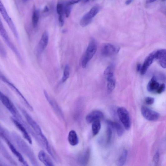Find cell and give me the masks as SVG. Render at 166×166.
<instances>
[{
  "instance_id": "obj_1",
  "label": "cell",
  "mask_w": 166,
  "mask_h": 166,
  "mask_svg": "<svg viewBox=\"0 0 166 166\" xmlns=\"http://www.w3.org/2000/svg\"><path fill=\"white\" fill-rule=\"evenodd\" d=\"M13 135L20 150L28 157L32 164L34 166L39 165L36 156L29 146L18 135Z\"/></svg>"
},
{
  "instance_id": "obj_2",
  "label": "cell",
  "mask_w": 166,
  "mask_h": 166,
  "mask_svg": "<svg viewBox=\"0 0 166 166\" xmlns=\"http://www.w3.org/2000/svg\"><path fill=\"white\" fill-rule=\"evenodd\" d=\"M0 36L2 38L7 46L16 56L20 61L22 62V58L21 55L8 35L1 19H0Z\"/></svg>"
},
{
  "instance_id": "obj_3",
  "label": "cell",
  "mask_w": 166,
  "mask_h": 166,
  "mask_svg": "<svg viewBox=\"0 0 166 166\" xmlns=\"http://www.w3.org/2000/svg\"><path fill=\"white\" fill-rule=\"evenodd\" d=\"M97 49L96 42L94 39L92 38L90 40L86 52L82 59L81 66L83 68H86L88 62L95 54Z\"/></svg>"
},
{
  "instance_id": "obj_4",
  "label": "cell",
  "mask_w": 166,
  "mask_h": 166,
  "mask_svg": "<svg viewBox=\"0 0 166 166\" xmlns=\"http://www.w3.org/2000/svg\"><path fill=\"white\" fill-rule=\"evenodd\" d=\"M0 12L4 19L9 26L14 37L18 42H20V38L18 31L12 20L8 14L5 8L1 1H0Z\"/></svg>"
},
{
  "instance_id": "obj_5",
  "label": "cell",
  "mask_w": 166,
  "mask_h": 166,
  "mask_svg": "<svg viewBox=\"0 0 166 166\" xmlns=\"http://www.w3.org/2000/svg\"><path fill=\"white\" fill-rule=\"evenodd\" d=\"M104 76L107 81V88L109 93H111L115 86L114 67L113 65L108 66L104 72Z\"/></svg>"
},
{
  "instance_id": "obj_6",
  "label": "cell",
  "mask_w": 166,
  "mask_h": 166,
  "mask_svg": "<svg viewBox=\"0 0 166 166\" xmlns=\"http://www.w3.org/2000/svg\"><path fill=\"white\" fill-rule=\"evenodd\" d=\"M0 80L3 81L5 84L11 88L14 92L16 93L22 99L26 106L31 111L33 110L32 107L30 105L27 100L22 94L20 92L19 89L11 82L0 71Z\"/></svg>"
},
{
  "instance_id": "obj_7",
  "label": "cell",
  "mask_w": 166,
  "mask_h": 166,
  "mask_svg": "<svg viewBox=\"0 0 166 166\" xmlns=\"http://www.w3.org/2000/svg\"><path fill=\"white\" fill-rule=\"evenodd\" d=\"M7 135L5 132L0 133V136L5 141L11 152L17 158L19 162L24 165H28L27 162L24 160L21 154L16 149L11 142Z\"/></svg>"
},
{
  "instance_id": "obj_8",
  "label": "cell",
  "mask_w": 166,
  "mask_h": 166,
  "mask_svg": "<svg viewBox=\"0 0 166 166\" xmlns=\"http://www.w3.org/2000/svg\"><path fill=\"white\" fill-rule=\"evenodd\" d=\"M117 113L124 127L126 130H129L130 127L131 123L128 111L125 108L120 107L118 109Z\"/></svg>"
},
{
  "instance_id": "obj_9",
  "label": "cell",
  "mask_w": 166,
  "mask_h": 166,
  "mask_svg": "<svg viewBox=\"0 0 166 166\" xmlns=\"http://www.w3.org/2000/svg\"><path fill=\"white\" fill-rule=\"evenodd\" d=\"M21 110L26 118L27 122L34 130L35 133L39 137L43 135L42 131L38 124L31 117V116L24 110L21 108Z\"/></svg>"
},
{
  "instance_id": "obj_10",
  "label": "cell",
  "mask_w": 166,
  "mask_h": 166,
  "mask_svg": "<svg viewBox=\"0 0 166 166\" xmlns=\"http://www.w3.org/2000/svg\"><path fill=\"white\" fill-rule=\"evenodd\" d=\"M120 50V48L110 43H105L102 46L101 53L104 56H111L117 54Z\"/></svg>"
},
{
  "instance_id": "obj_11",
  "label": "cell",
  "mask_w": 166,
  "mask_h": 166,
  "mask_svg": "<svg viewBox=\"0 0 166 166\" xmlns=\"http://www.w3.org/2000/svg\"><path fill=\"white\" fill-rule=\"evenodd\" d=\"M44 93L47 100L52 108L56 115L62 120H64V114L59 105L54 99L50 96L46 90H44Z\"/></svg>"
},
{
  "instance_id": "obj_12",
  "label": "cell",
  "mask_w": 166,
  "mask_h": 166,
  "mask_svg": "<svg viewBox=\"0 0 166 166\" xmlns=\"http://www.w3.org/2000/svg\"><path fill=\"white\" fill-rule=\"evenodd\" d=\"M0 100L14 117L18 113L14 105L10 99L0 91Z\"/></svg>"
},
{
  "instance_id": "obj_13",
  "label": "cell",
  "mask_w": 166,
  "mask_h": 166,
  "mask_svg": "<svg viewBox=\"0 0 166 166\" xmlns=\"http://www.w3.org/2000/svg\"><path fill=\"white\" fill-rule=\"evenodd\" d=\"M141 110L143 117L148 120L155 121L158 119L160 117V115L159 113L147 107H142Z\"/></svg>"
},
{
  "instance_id": "obj_14",
  "label": "cell",
  "mask_w": 166,
  "mask_h": 166,
  "mask_svg": "<svg viewBox=\"0 0 166 166\" xmlns=\"http://www.w3.org/2000/svg\"><path fill=\"white\" fill-rule=\"evenodd\" d=\"M48 40V33L46 31H45L43 33L38 45L37 50V54H40L44 51L47 46Z\"/></svg>"
},
{
  "instance_id": "obj_15",
  "label": "cell",
  "mask_w": 166,
  "mask_h": 166,
  "mask_svg": "<svg viewBox=\"0 0 166 166\" xmlns=\"http://www.w3.org/2000/svg\"><path fill=\"white\" fill-rule=\"evenodd\" d=\"M12 120L15 126L22 133L24 138L27 139L30 144H32V139L29 134L26 127H25L24 125L18 120L13 118Z\"/></svg>"
},
{
  "instance_id": "obj_16",
  "label": "cell",
  "mask_w": 166,
  "mask_h": 166,
  "mask_svg": "<svg viewBox=\"0 0 166 166\" xmlns=\"http://www.w3.org/2000/svg\"><path fill=\"white\" fill-rule=\"evenodd\" d=\"M155 60V52H154L148 55L146 58L143 65L142 66V68L140 72L141 74L143 75L146 73Z\"/></svg>"
},
{
  "instance_id": "obj_17",
  "label": "cell",
  "mask_w": 166,
  "mask_h": 166,
  "mask_svg": "<svg viewBox=\"0 0 166 166\" xmlns=\"http://www.w3.org/2000/svg\"><path fill=\"white\" fill-rule=\"evenodd\" d=\"M90 155V150L87 148L79 156L78 161L80 164L82 166H86L88 163Z\"/></svg>"
},
{
  "instance_id": "obj_18",
  "label": "cell",
  "mask_w": 166,
  "mask_h": 166,
  "mask_svg": "<svg viewBox=\"0 0 166 166\" xmlns=\"http://www.w3.org/2000/svg\"><path fill=\"white\" fill-rule=\"evenodd\" d=\"M104 116V114L101 111L95 110L86 116V120L87 123H91L95 120L102 119Z\"/></svg>"
},
{
  "instance_id": "obj_19",
  "label": "cell",
  "mask_w": 166,
  "mask_h": 166,
  "mask_svg": "<svg viewBox=\"0 0 166 166\" xmlns=\"http://www.w3.org/2000/svg\"><path fill=\"white\" fill-rule=\"evenodd\" d=\"M155 52V60H158L161 67L166 68V50L161 49Z\"/></svg>"
},
{
  "instance_id": "obj_20",
  "label": "cell",
  "mask_w": 166,
  "mask_h": 166,
  "mask_svg": "<svg viewBox=\"0 0 166 166\" xmlns=\"http://www.w3.org/2000/svg\"><path fill=\"white\" fill-rule=\"evenodd\" d=\"M39 160L46 166H53L54 165L51 159L44 151H41L38 154Z\"/></svg>"
},
{
  "instance_id": "obj_21",
  "label": "cell",
  "mask_w": 166,
  "mask_h": 166,
  "mask_svg": "<svg viewBox=\"0 0 166 166\" xmlns=\"http://www.w3.org/2000/svg\"><path fill=\"white\" fill-rule=\"evenodd\" d=\"M160 85L156 78L154 77L148 83L147 89L149 92L157 94Z\"/></svg>"
},
{
  "instance_id": "obj_22",
  "label": "cell",
  "mask_w": 166,
  "mask_h": 166,
  "mask_svg": "<svg viewBox=\"0 0 166 166\" xmlns=\"http://www.w3.org/2000/svg\"><path fill=\"white\" fill-rule=\"evenodd\" d=\"M107 123L110 127L115 129L119 136L121 137L123 135L124 130L122 126L119 123L114 122L111 120H107Z\"/></svg>"
},
{
  "instance_id": "obj_23",
  "label": "cell",
  "mask_w": 166,
  "mask_h": 166,
  "mask_svg": "<svg viewBox=\"0 0 166 166\" xmlns=\"http://www.w3.org/2000/svg\"><path fill=\"white\" fill-rule=\"evenodd\" d=\"M68 140L70 144L72 146H75L78 144L79 138L75 131L71 130L70 131L68 136Z\"/></svg>"
},
{
  "instance_id": "obj_24",
  "label": "cell",
  "mask_w": 166,
  "mask_h": 166,
  "mask_svg": "<svg viewBox=\"0 0 166 166\" xmlns=\"http://www.w3.org/2000/svg\"><path fill=\"white\" fill-rule=\"evenodd\" d=\"M92 131L94 136H96L99 133L101 128V124L100 120H97L92 123Z\"/></svg>"
},
{
  "instance_id": "obj_25",
  "label": "cell",
  "mask_w": 166,
  "mask_h": 166,
  "mask_svg": "<svg viewBox=\"0 0 166 166\" xmlns=\"http://www.w3.org/2000/svg\"><path fill=\"white\" fill-rule=\"evenodd\" d=\"M39 17V12L35 9L33 11L32 16V23L33 27L36 28L38 22Z\"/></svg>"
},
{
  "instance_id": "obj_26",
  "label": "cell",
  "mask_w": 166,
  "mask_h": 166,
  "mask_svg": "<svg viewBox=\"0 0 166 166\" xmlns=\"http://www.w3.org/2000/svg\"><path fill=\"white\" fill-rule=\"evenodd\" d=\"M92 20L93 19L90 17L86 13L81 18L80 22V25L83 27H86L92 22Z\"/></svg>"
},
{
  "instance_id": "obj_27",
  "label": "cell",
  "mask_w": 166,
  "mask_h": 166,
  "mask_svg": "<svg viewBox=\"0 0 166 166\" xmlns=\"http://www.w3.org/2000/svg\"><path fill=\"white\" fill-rule=\"evenodd\" d=\"M0 151L3 154L4 156L8 160H9L10 162L13 164H15V162L12 159V158L7 152L4 146L2 143L0 141Z\"/></svg>"
},
{
  "instance_id": "obj_28",
  "label": "cell",
  "mask_w": 166,
  "mask_h": 166,
  "mask_svg": "<svg viewBox=\"0 0 166 166\" xmlns=\"http://www.w3.org/2000/svg\"><path fill=\"white\" fill-rule=\"evenodd\" d=\"M128 152L126 150H124L118 160L119 166H122L125 164L128 156Z\"/></svg>"
},
{
  "instance_id": "obj_29",
  "label": "cell",
  "mask_w": 166,
  "mask_h": 166,
  "mask_svg": "<svg viewBox=\"0 0 166 166\" xmlns=\"http://www.w3.org/2000/svg\"><path fill=\"white\" fill-rule=\"evenodd\" d=\"M99 10V7L98 6H95L93 7L87 14L90 17L93 19L98 14Z\"/></svg>"
},
{
  "instance_id": "obj_30",
  "label": "cell",
  "mask_w": 166,
  "mask_h": 166,
  "mask_svg": "<svg viewBox=\"0 0 166 166\" xmlns=\"http://www.w3.org/2000/svg\"><path fill=\"white\" fill-rule=\"evenodd\" d=\"M70 75V68L68 65H66L63 71V76L62 79V82H64L69 77Z\"/></svg>"
},
{
  "instance_id": "obj_31",
  "label": "cell",
  "mask_w": 166,
  "mask_h": 166,
  "mask_svg": "<svg viewBox=\"0 0 166 166\" xmlns=\"http://www.w3.org/2000/svg\"><path fill=\"white\" fill-rule=\"evenodd\" d=\"M112 130L110 127H108L107 130V144H109L111 142L112 137Z\"/></svg>"
},
{
  "instance_id": "obj_32",
  "label": "cell",
  "mask_w": 166,
  "mask_h": 166,
  "mask_svg": "<svg viewBox=\"0 0 166 166\" xmlns=\"http://www.w3.org/2000/svg\"><path fill=\"white\" fill-rule=\"evenodd\" d=\"M64 12L66 15V17L68 18L69 16L71 11V5L66 4L65 7Z\"/></svg>"
},
{
  "instance_id": "obj_33",
  "label": "cell",
  "mask_w": 166,
  "mask_h": 166,
  "mask_svg": "<svg viewBox=\"0 0 166 166\" xmlns=\"http://www.w3.org/2000/svg\"><path fill=\"white\" fill-rule=\"evenodd\" d=\"M64 7L63 5L61 3H58L56 7L57 12L59 15H63Z\"/></svg>"
},
{
  "instance_id": "obj_34",
  "label": "cell",
  "mask_w": 166,
  "mask_h": 166,
  "mask_svg": "<svg viewBox=\"0 0 166 166\" xmlns=\"http://www.w3.org/2000/svg\"><path fill=\"white\" fill-rule=\"evenodd\" d=\"M154 99L152 97H148L145 99V102L148 105H151L154 102Z\"/></svg>"
},
{
  "instance_id": "obj_35",
  "label": "cell",
  "mask_w": 166,
  "mask_h": 166,
  "mask_svg": "<svg viewBox=\"0 0 166 166\" xmlns=\"http://www.w3.org/2000/svg\"><path fill=\"white\" fill-rule=\"evenodd\" d=\"M160 156L159 152V151L157 152L153 158V161L155 164H156L159 163L160 159Z\"/></svg>"
},
{
  "instance_id": "obj_36",
  "label": "cell",
  "mask_w": 166,
  "mask_h": 166,
  "mask_svg": "<svg viewBox=\"0 0 166 166\" xmlns=\"http://www.w3.org/2000/svg\"><path fill=\"white\" fill-rule=\"evenodd\" d=\"M165 86L164 84H160L158 90L157 91V94H161L164 92L165 90Z\"/></svg>"
},
{
  "instance_id": "obj_37",
  "label": "cell",
  "mask_w": 166,
  "mask_h": 166,
  "mask_svg": "<svg viewBox=\"0 0 166 166\" xmlns=\"http://www.w3.org/2000/svg\"><path fill=\"white\" fill-rule=\"evenodd\" d=\"M59 25L60 27H62L64 24V20L63 18V15H59Z\"/></svg>"
},
{
  "instance_id": "obj_38",
  "label": "cell",
  "mask_w": 166,
  "mask_h": 166,
  "mask_svg": "<svg viewBox=\"0 0 166 166\" xmlns=\"http://www.w3.org/2000/svg\"><path fill=\"white\" fill-rule=\"evenodd\" d=\"M81 1V0H71V1L67 2V4L69 5H72L78 3Z\"/></svg>"
},
{
  "instance_id": "obj_39",
  "label": "cell",
  "mask_w": 166,
  "mask_h": 166,
  "mask_svg": "<svg viewBox=\"0 0 166 166\" xmlns=\"http://www.w3.org/2000/svg\"><path fill=\"white\" fill-rule=\"evenodd\" d=\"M142 65L140 64H138L137 65V71L138 72H140L141 68H142Z\"/></svg>"
},
{
  "instance_id": "obj_40",
  "label": "cell",
  "mask_w": 166,
  "mask_h": 166,
  "mask_svg": "<svg viewBox=\"0 0 166 166\" xmlns=\"http://www.w3.org/2000/svg\"><path fill=\"white\" fill-rule=\"evenodd\" d=\"M49 11V8L47 6H46L45 7L44 10L43 11V12L46 13V12H48Z\"/></svg>"
},
{
  "instance_id": "obj_41",
  "label": "cell",
  "mask_w": 166,
  "mask_h": 166,
  "mask_svg": "<svg viewBox=\"0 0 166 166\" xmlns=\"http://www.w3.org/2000/svg\"><path fill=\"white\" fill-rule=\"evenodd\" d=\"M133 1V0H127L125 2V4L126 5H129Z\"/></svg>"
},
{
  "instance_id": "obj_42",
  "label": "cell",
  "mask_w": 166,
  "mask_h": 166,
  "mask_svg": "<svg viewBox=\"0 0 166 166\" xmlns=\"http://www.w3.org/2000/svg\"><path fill=\"white\" fill-rule=\"evenodd\" d=\"M157 0H149V2L150 3H153L156 1Z\"/></svg>"
},
{
  "instance_id": "obj_43",
  "label": "cell",
  "mask_w": 166,
  "mask_h": 166,
  "mask_svg": "<svg viewBox=\"0 0 166 166\" xmlns=\"http://www.w3.org/2000/svg\"><path fill=\"white\" fill-rule=\"evenodd\" d=\"M90 0H81V1L84 3H87L89 2Z\"/></svg>"
},
{
  "instance_id": "obj_44",
  "label": "cell",
  "mask_w": 166,
  "mask_h": 166,
  "mask_svg": "<svg viewBox=\"0 0 166 166\" xmlns=\"http://www.w3.org/2000/svg\"><path fill=\"white\" fill-rule=\"evenodd\" d=\"M62 32L63 33H65L67 32V30H66V29H64L62 30Z\"/></svg>"
},
{
  "instance_id": "obj_45",
  "label": "cell",
  "mask_w": 166,
  "mask_h": 166,
  "mask_svg": "<svg viewBox=\"0 0 166 166\" xmlns=\"http://www.w3.org/2000/svg\"><path fill=\"white\" fill-rule=\"evenodd\" d=\"M24 2H26L28 1V0H22Z\"/></svg>"
},
{
  "instance_id": "obj_46",
  "label": "cell",
  "mask_w": 166,
  "mask_h": 166,
  "mask_svg": "<svg viewBox=\"0 0 166 166\" xmlns=\"http://www.w3.org/2000/svg\"><path fill=\"white\" fill-rule=\"evenodd\" d=\"M162 1H165V0H162Z\"/></svg>"
},
{
  "instance_id": "obj_47",
  "label": "cell",
  "mask_w": 166,
  "mask_h": 166,
  "mask_svg": "<svg viewBox=\"0 0 166 166\" xmlns=\"http://www.w3.org/2000/svg\"><path fill=\"white\" fill-rule=\"evenodd\" d=\"M93 1H94V0H93Z\"/></svg>"
}]
</instances>
